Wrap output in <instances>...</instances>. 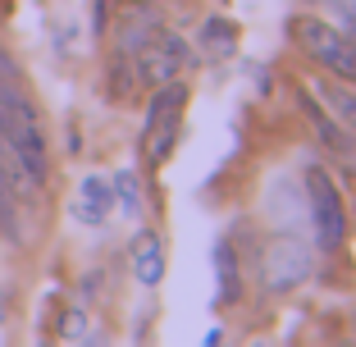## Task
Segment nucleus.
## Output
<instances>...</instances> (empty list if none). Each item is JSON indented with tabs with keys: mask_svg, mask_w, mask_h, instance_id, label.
<instances>
[{
	"mask_svg": "<svg viewBox=\"0 0 356 347\" xmlns=\"http://www.w3.org/2000/svg\"><path fill=\"white\" fill-rule=\"evenodd\" d=\"M0 133L10 137V147L19 151L23 169H28V179L42 188L51 165H46V137H42V124L37 119H23V115H10V110H0Z\"/></svg>",
	"mask_w": 356,
	"mask_h": 347,
	"instance_id": "39448f33",
	"label": "nucleus"
},
{
	"mask_svg": "<svg viewBox=\"0 0 356 347\" xmlns=\"http://www.w3.org/2000/svg\"><path fill=\"white\" fill-rule=\"evenodd\" d=\"M215 265H220V284H224V293H220V302L224 306H229L233 302V297H238V279H233V252H229V247H224V242H220V247H215Z\"/></svg>",
	"mask_w": 356,
	"mask_h": 347,
	"instance_id": "4468645a",
	"label": "nucleus"
},
{
	"mask_svg": "<svg viewBox=\"0 0 356 347\" xmlns=\"http://www.w3.org/2000/svg\"><path fill=\"white\" fill-rule=\"evenodd\" d=\"M297 42L325 64L329 74H338L343 83H356V46L325 19H297Z\"/></svg>",
	"mask_w": 356,
	"mask_h": 347,
	"instance_id": "7ed1b4c3",
	"label": "nucleus"
},
{
	"mask_svg": "<svg viewBox=\"0 0 356 347\" xmlns=\"http://www.w3.org/2000/svg\"><path fill=\"white\" fill-rule=\"evenodd\" d=\"M201 51L220 55V60L238 51V32H233V23H229V19H220V14L201 23Z\"/></svg>",
	"mask_w": 356,
	"mask_h": 347,
	"instance_id": "9b49d317",
	"label": "nucleus"
},
{
	"mask_svg": "<svg viewBox=\"0 0 356 347\" xmlns=\"http://www.w3.org/2000/svg\"><path fill=\"white\" fill-rule=\"evenodd\" d=\"M105 87H110V96H115V101H128V96L137 92V69H133V55L115 51V60H110V69H105Z\"/></svg>",
	"mask_w": 356,
	"mask_h": 347,
	"instance_id": "f8f14e48",
	"label": "nucleus"
},
{
	"mask_svg": "<svg viewBox=\"0 0 356 347\" xmlns=\"http://www.w3.org/2000/svg\"><path fill=\"white\" fill-rule=\"evenodd\" d=\"M19 74H23V69H19V60H14V55L5 51V46H0V78H10V83H19Z\"/></svg>",
	"mask_w": 356,
	"mask_h": 347,
	"instance_id": "f3484780",
	"label": "nucleus"
},
{
	"mask_svg": "<svg viewBox=\"0 0 356 347\" xmlns=\"http://www.w3.org/2000/svg\"><path fill=\"white\" fill-rule=\"evenodd\" d=\"M192 64V51L188 42L178 37V32L160 28L156 37H151L142 51L133 55V69H137V83H147V87H160V83H174L178 69H188Z\"/></svg>",
	"mask_w": 356,
	"mask_h": 347,
	"instance_id": "20e7f679",
	"label": "nucleus"
},
{
	"mask_svg": "<svg viewBox=\"0 0 356 347\" xmlns=\"http://www.w3.org/2000/svg\"><path fill=\"white\" fill-rule=\"evenodd\" d=\"M302 115L311 119L315 137H320V142H325V147L334 151V156H347V160L356 156V133H347V128L338 124V119L329 115V110L320 106V101H315V96H311V87H302Z\"/></svg>",
	"mask_w": 356,
	"mask_h": 347,
	"instance_id": "423d86ee",
	"label": "nucleus"
},
{
	"mask_svg": "<svg viewBox=\"0 0 356 347\" xmlns=\"http://www.w3.org/2000/svg\"><path fill=\"white\" fill-rule=\"evenodd\" d=\"M110 188H115L119 201H124V211H128V215H142V192H137V174H133V169L115 174V183H110Z\"/></svg>",
	"mask_w": 356,
	"mask_h": 347,
	"instance_id": "ddd939ff",
	"label": "nucleus"
},
{
	"mask_svg": "<svg viewBox=\"0 0 356 347\" xmlns=\"http://www.w3.org/2000/svg\"><path fill=\"white\" fill-rule=\"evenodd\" d=\"M334 10H338V32H343L347 42L356 46V5H343V0H338Z\"/></svg>",
	"mask_w": 356,
	"mask_h": 347,
	"instance_id": "2eb2a0df",
	"label": "nucleus"
},
{
	"mask_svg": "<svg viewBox=\"0 0 356 347\" xmlns=\"http://www.w3.org/2000/svg\"><path fill=\"white\" fill-rule=\"evenodd\" d=\"M315 270V252L306 247L302 238H274L270 247L261 252V288L265 293H293L311 279Z\"/></svg>",
	"mask_w": 356,
	"mask_h": 347,
	"instance_id": "f03ea898",
	"label": "nucleus"
},
{
	"mask_svg": "<svg viewBox=\"0 0 356 347\" xmlns=\"http://www.w3.org/2000/svg\"><path fill=\"white\" fill-rule=\"evenodd\" d=\"M302 192H306V215H311V229H315V247L320 252H338L343 233H347V211H343L338 188L329 183V174L311 169L302 179Z\"/></svg>",
	"mask_w": 356,
	"mask_h": 347,
	"instance_id": "f257e3e1",
	"label": "nucleus"
},
{
	"mask_svg": "<svg viewBox=\"0 0 356 347\" xmlns=\"http://www.w3.org/2000/svg\"><path fill=\"white\" fill-rule=\"evenodd\" d=\"M133 274L142 284H160V274H165V252H160V238L156 233H142L133 247Z\"/></svg>",
	"mask_w": 356,
	"mask_h": 347,
	"instance_id": "9d476101",
	"label": "nucleus"
},
{
	"mask_svg": "<svg viewBox=\"0 0 356 347\" xmlns=\"http://www.w3.org/2000/svg\"><path fill=\"white\" fill-rule=\"evenodd\" d=\"M83 325H87V320H83V311H64V325H60V334H64V338H83V334H87Z\"/></svg>",
	"mask_w": 356,
	"mask_h": 347,
	"instance_id": "dca6fc26",
	"label": "nucleus"
},
{
	"mask_svg": "<svg viewBox=\"0 0 356 347\" xmlns=\"http://www.w3.org/2000/svg\"><path fill=\"white\" fill-rule=\"evenodd\" d=\"M311 92L325 101V110L347 128V133H356V87L334 83V78H311Z\"/></svg>",
	"mask_w": 356,
	"mask_h": 347,
	"instance_id": "6e6552de",
	"label": "nucleus"
},
{
	"mask_svg": "<svg viewBox=\"0 0 356 347\" xmlns=\"http://www.w3.org/2000/svg\"><path fill=\"white\" fill-rule=\"evenodd\" d=\"M160 32V19H156V10L151 5H128L124 10V19H119V37H115V51H124V55H137L142 46L151 42Z\"/></svg>",
	"mask_w": 356,
	"mask_h": 347,
	"instance_id": "0eeeda50",
	"label": "nucleus"
},
{
	"mask_svg": "<svg viewBox=\"0 0 356 347\" xmlns=\"http://www.w3.org/2000/svg\"><path fill=\"white\" fill-rule=\"evenodd\" d=\"M110 206H115V188L105 179H83V192H78V206L74 215L83 224H101L105 215H110Z\"/></svg>",
	"mask_w": 356,
	"mask_h": 347,
	"instance_id": "1a4fd4ad",
	"label": "nucleus"
},
{
	"mask_svg": "<svg viewBox=\"0 0 356 347\" xmlns=\"http://www.w3.org/2000/svg\"><path fill=\"white\" fill-rule=\"evenodd\" d=\"M83 293H87V297L101 293V274H87V279H83Z\"/></svg>",
	"mask_w": 356,
	"mask_h": 347,
	"instance_id": "a211bd4d",
	"label": "nucleus"
}]
</instances>
